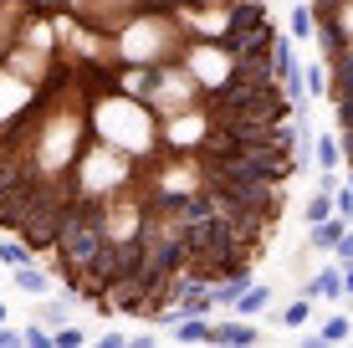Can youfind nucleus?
Listing matches in <instances>:
<instances>
[{
    "mask_svg": "<svg viewBox=\"0 0 353 348\" xmlns=\"http://www.w3.org/2000/svg\"><path fill=\"white\" fill-rule=\"evenodd\" d=\"M16 343H21V333H16V328H0V348H16Z\"/></svg>",
    "mask_w": 353,
    "mask_h": 348,
    "instance_id": "f3484780",
    "label": "nucleus"
},
{
    "mask_svg": "<svg viewBox=\"0 0 353 348\" xmlns=\"http://www.w3.org/2000/svg\"><path fill=\"white\" fill-rule=\"evenodd\" d=\"M343 231H348V221H333V215H327V221H318V225H312V246L333 251V241H338Z\"/></svg>",
    "mask_w": 353,
    "mask_h": 348,
    "instance_id": "423d86ee",
    "label": "nucleus"
},
{
    "mask_svg": "<svg viewBox=\"0 0 353 348\" xmlns=\"http://www.w3.org/2000/svg\"><path fill=\"white\" fill-rule=\"evenodd\" d=\"M16 287H21L26 297H46V292H52V277H46L36 261H26V267H16Z\"/></svg>",
    "mask_w": 353,
    "mask_h": 348,
    "instance_id": "7ed1b4c3",
    "label": "nucleus"
},
{
    "mask_svg": "<svg viewBox=\"0 0 353 348\" xmlns=\"http://www.w3.org/2000/svg\"><path fill=\"white\" fill-rule=\"evenodd\" d=\"M348 338H353V328H348Z\"/></svg>",
    "mask_w": 353,
    "mask_h": 348,
    "instance_id": "412c9836",
    "label": "nucleus"
},
{
    "mask_svg": "<svg viewBox=\"0 0 353 348\" xmlns=\"http://www.w3.org/2000/svg\"><path fill=\"white\" fill-rule=\"evenodd\" d=\"M21 343H31V348H52V333H46V328H21Z\"/></svg>",
    "mask_w": 353,
    "mask_h": 348,
    "instance_id": "ddd939ff",
    "label": "nucleus"
},
{
    "mask_svg": "<svg viewBox=\"0 0 353 348\" xmlns=\"http://www.w3.org/2000/svg\"><path fill=\"white\" fill-rule=\"evenodd\" d=\"M0 261H6V267H26V261H36V251L21 241V236H10V241H0Z\"/></svg>",
    "mask_w": 353,
    "mask_h": 348,
    "instance_id": "39448f33",
    "label": "nucleus"
},
{
    "mask_svg": "<svg viewBox=\"0 0 353 348\" xmlns=\"http://www.w3.org/2000/svg\"><path fill=\"white\" fill-rule=\"evenodd\" d=\"M338 277H343V287L353 292V261H343V267H338Z\"/></svg>",
    "mask_w": 353,
    "mask_h": 348,
    "instance_id": "a211bd4d",
    "label": "nucleus"
},
{
    "mask_svg": "<svg viewBox=\"0 0 353 348\" xmlns=\"http://www.w3.org/2000/svg\"><path fill=\"white\" fill-rule=\"evenodd\" d=\"M77 343H88V333H82V328H62V323L52 328V348H77Z\"/></svg>",
    "mask_w": 353,
    "mask_h": 348,
    "instance_id": "9d476101",
    "label": "nucleus"
},
{
    "mask_svg": "<svg viewBox=\"0 0 353 348\" xmlns=\"http://www.w3.org/2000/svg\"><path fill=\"white\" fill-rule=\"evenodd\" d=\"M266 303H272V287H266V282H251L246 292L236 297V307H241V313H261Z\"/></svg>",
    "mask_w": 353,
    "mask_h": 348,
    "instance_id": "20e7f679",
    "label": "nucleus"
},
{
    "mask_svg": "<svg viewBox=\"0 0 353 348\" xmlns=\"http://www.w3.org/2000/svg\"><path fill=\"white\" fill-rule=\"evenodd\" d=\"M348 328H353V323H348L343 313H338V318H327V323H323V333H318V338H323V343H343V338H348Z\"/></svg>",
    "mask_w": 353,
    "mask_h": 348,
    "instance_id": "1a4fd4ad",
    "label": "nucleus"
},
{
    "mask_svg": "<svg viewBox=\"0 0 353 348\" xmlns=\"http://www.w3.org/2000/svg\"><path fill=\"white\" fill-rule=\"evenodd\" d=\"M327 215H333V200H307V225H318V221H327Z\"/></svg>",
    "mask_w": 353,
    "mask_h": 348,
    "instance_id": "f8f14e48",
    "label": "nucleus"
},
{
    "mask_svg": "<svg viewBox=\"0 0 353 348\" xmlns=\"http://www.w3.org/2000/svg\"><path fill=\"white\" fill-rule=\"evenodd\" d=\"M333 205H338L343 221H353V190H333Z\"/></svg>",
    "mask_w": 353,
    "mask_h": 348,
    "instance_id": "4468645a",
    "label": "nucleus"
},
{
    "mask_svg": "<svg viewBox=\"0 0 353 348\" xmlns=\"http://www.w3.org/2000/svg\"><path fill=\"white\" fill-rule=\"evenodd\" d=\"M312 26H318V16H312L307 6H297V10H292V36H297V41H307Z\"/></svg>",
    "mask_w": 353,
    "mask_h": 348,
    "instance_id": "6e6552de",
    "label": "nucleus"
},
{
    "mask_svg": "<svg viewBox=\"0 0 353 348\" xmlns=\"http://www.w3.org/2000/svg\"><path fill=\"white\" fill-rule=\"evenodd\" d=\"M205 343H236V348H246V343H256V328H246V323H210V328H205Z\"/></svg>",
    "mask_w": 353,
    "mask_h": 348,
    "instance_id": "f257e3e1",
    "label": "nucleus"
},
{
    "mask_svg": "<svg viewBox=\"0 0 353 348\" xmlns=\"http://www.w3.org/2000/svg\"><path fill=\"white\" fill-rule=\"evenodd\" d=\"M312 149H318V164H323V170H338V164H343V149H338V139H318Z\"/></svg>",
    "mask_w": 353,
    "mask_h": 348,
    "instance_id": "0eeeda50",
    "label": "nucleus"
},
{
    "mask_svg": "<svg viewBox=\"0 0 353 348\" xmlns=\"http://www.w3.org/2000/svg\"><path fill=\"white\" fill-rule=\"evenodd\" d=\"M307 303H312V297H302V303H292L287 313H282V323H287V328H302V323H307Z\"/></svg>",
    "mask_w": 353,
    "mask_h": 348,
    "instance_id": "9b49d317",
    "label": "nucleus"
},
{
    "mask_svg": "<svg viewBox=\"0 0 353 348\" xmlns=\"http://www.w3.org/2000/svg\"><path fill=\"white\" fill-rule=\"evenodd\" d=\"M333 251H338V261H353V231H343V236H338V241H333Z\"/></svg>",
    "mask_w": 353,
    "mask_h": 348,
    "instance_id": "2eb2a0df",
    "label": "nucleus"
},
{
    "mask_svg": "<svg viewBox=\"0 0 353 348\" xmlns=\"http://www.w3.org/2000/svg\"><path fill=\"white\" fill-rule=\"evenodd\" d=\"M6 318H10V313H6V303H0V323H6Z\"/></svg>",
    "mask_w": 353,
    "mask_h": 348,
    "instance_id": "6ab92c4d",
    "label": "nucleus"
},
{
    "mask_svg": "<svg viewBox=\"0 0 353 348\" xmlns=\"http://www.w3.org/2000/svg\"><path fill=\"white\" fill-rule=\"evenodd\" d=\"M348 190H353V164H348Z\"/></svg>",
    "mask_w": 353,
    "mask_h": 348,
    "instance_id": "aec40b11",
    "label": "nucleus"
},
{
    "mask_svg": "<svg viewBox=\"0 0 353 348\" xmlns=\"http://www.w3.org/2000/svg\"><path fill=\"white\" fill-rule=\"evenodd\" d=\"M338 149H343L348 164H353V123H343V134H338Z\"/></svg>",
    "mask_w": 353,
    "mask_h": 348,
    "instance_id": "dca6fc26",
    "label": "nucleus"
},
{
    "mask_svg": "<svg viewBox=\"0 0 353 348\" xmlns=\"http://www.w3.org/2000/svg\"><path fill=\"white\" fill-rule=\"evenodd\" d=\"M348 52H353V41H348Z\"/></svg>",
    "mask_w": 353,
    "mask_h": 348,
    "instance_id": "4be33fe9",
    "label": "nucleus"
},
{
    "mask_svg": "<svg viewBox=\"0 0 353 348\" xmlns=\"http://www.w3.org/2000/svg\"><path fill=\"white\" fill-rule=\"evenodd\" d=\"M302 297H343V277H338V267H323L312 282H302Z\"/></svg>",
    "mask_w": 353,
    "mask_h": 348,
    "instance_id": "f03ea898",
    "label": "nucleus"
}]
</instances>
